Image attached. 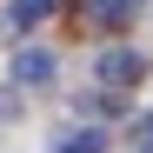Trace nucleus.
<instances>
[{
    "label": "nucleus",
    "instance_id": "7ed1b4c3",
    "mask_svg": "<svg viewBox=\"0 0 153 153\" xmlns=\"http://www.w3.org/2000/svg\"><path fill=\"white\" fill-rule=\"evenodd\" d=\"M80 7H87L93 27H126L133 20V0H80Z\"/></svg>",
    "mask_w": 153,
    "mask_h": 153
},
{
    "label": "nucleus",
    "instance_id": "20e7f679",
    "mask_svg": "<svg viewBox=\"0 0 153 153\" xmlns=\"http://www.w3.org/2000/svg\"><path fill=\"white\" fill-rule=\"evenodd\" d=\"M47 13H53V0H13V7H7V33H27L33 20H47Z\"/></svg>",
    "mask_w": 153,
    "mask_h": 153
},
{
    "label": "nucleus",
    "instance_id": "39448f33",
    "mask_svg": "<svg viewBox=\"0 0 153 153\" xmlns=\"http://www.w3.org/2000/svg\"><path fill=\"white\" fill-rule=\"evenodd\" d=\"M100 146H107V140H100L93 126H87V133H67V140H60L53 153H100Z\"/></svg>",
    "mask_w": 153,
    "mask_h": 153
},
{
    "label": "nucleus",
    "instance_id": "f257e3e1",
    "mask_svg": "<svg viewBox=\"0 0 153 153\" xmlns=\"http://www.w3.org/2000/svg\"><path fill=\"white\" fill-rule=\"evenodd\" d=\"M140 73H146V60L133 53V47H107V53L93 60V80H100V87H113V93H120V87H133Z\"/></svg>",
    "mask_w": 153,
    "mask_h": 153
},
{
    "label": "nucleus",
    "instance_id": "423d86ee",
    "mask_svg": "<svg viewBox=\"0 0 153 153\" xmlns=\"http://www.w3.org/2000/svg\"><path fill=\"white\" fill-rule=\"evenodd\" d=\"M133 133H140V153H153V113H140V120H133Z\"/></svg>",
    "mask_w": 153,
    "mask_h": 153
},
{
    "label": "nucleus",
    "instance_id": "f03ea898",
    "mask_svg": "<svg viewBox=\"0 0 153 153\" xmlns=\"http://www.w3.org/2000/svg\"><path fill=\"white\" fill-rule=\"evenodd\" d=\"M13 80H20V87H47V80H53V53H40V47H27V53L13 60Z\"/></svg>",
    "mask_w": 153,
    "mask_h": 153
}]
</instances>
